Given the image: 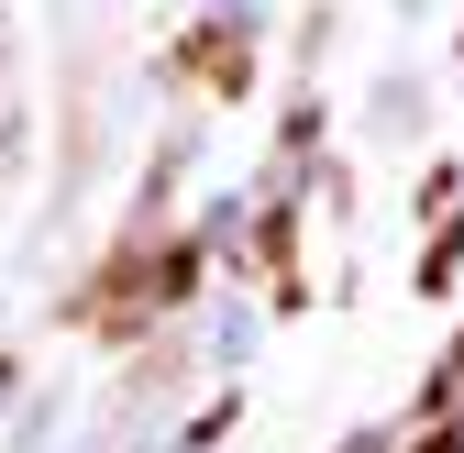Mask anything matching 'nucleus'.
<instances>
[{
  "instance_id": "f257e3e1",
  "label": "nucleus",
  "mask_w": 464,
  "mask_h": 453,
  "mask_svg": "<svg viewBox=\"0 0 464 453\" xmlns=\"http://www.w3.org/2000/svg\"><path fill=\"white\" fill-rule=\"evenodd\" d=\"M122 276H133V288H111V299H100V321H144V310H166V299H188L199 255H188V244H166L155 265H122Z\"/></svg>"
},
{
  "instance_id": "f03ea898",
  "label": "nucleus",
  "mask_w": 464,
  "mask_h": 453,
  "mask_svg": "<svg viewBox=\"0 0 464 453\" xmlns=\"http://www.w3.org/2000/svg\"><path fill=\"white\" fill-rule=\"evenodd\" d=\"M188 78L210 100H232V89H244V34H188Z\"/></svg>"
}]
</instances>
